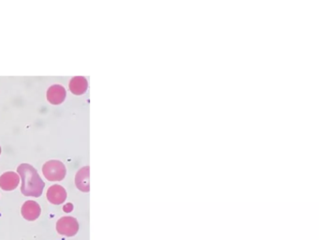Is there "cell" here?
<instances>
[{"instance_id": "obj_1", "label": "cell", "mask_w": 319, "mask_h": 240, "mask_svg": "<svg viewBox=\"0 0 319 240\" xmlns=\"http://www.w3.org/2000/svg\"><path fill=\"white\" fill-rule=\"evenodd\" d=\"M17 172L22 179V193L26 196L40 197L45 184L34 167L28 164H23L19 165Z\"/></svg>"}, {"instance_id": "obj_2", "label": "cell", "mask_w": 319, "mask_h": 240, "mask_svg": "<svg viewBox=\"0 0 319 240\" xmlns=\"http://www.w3.org/2000/svg\"><path fill=\"white\" fill-rule=\"evenodd\" d=\"M42 173L49 181H60L66 176V166L57 159H51L42 167Z\"/></svg>"}, {"instance_id": "obj_3", "label": "cell", "mask_w": 319, "mask_h": 240, "mask_svg": "<svg viewBox=\"0 0 319 240\" xmlns=\"http://www.w3.org/2000/svg\"><path fill=\"white\" fill-rule=\"evenodd\" d=\"M57 232L66 235V236H73L78 233L79 223L75 218L72 217H63L56 223Z\"/></svg>"}, {"instance_id": "obj_4", "label": "cell", "mask_w": 319, "mask_h": 240, "mask_svg": "<svg viewBox=\"0 0 319 240\" xmlns=\"http://www.w3.org/2000/svg\"><path fill=\"white\" fill-rule=\"evenodd\" d=\"M41 212V206L35 201H27L22 206V215L26 220H37Z\"/></svg>"}, {"instance_id": "obj_5", "label": "cell", "mask_w": 319, "mask_h": 240, "mask_svg": "<svg viewBox=\"0 0 319 240\" xmlns=\"http://www.w3.org/2000/svg\"><path fill=\"white\" fill-rule=\"evenodd\" d=\"M47 199L54 205H60L67 199V192L62 186H51L48 190Z\"/></svg>"}, {"instance_id": "obj_6", "label": "cell", "mask_w": 319, "mask_h": 240, "mask_svg": "<svg viewBox=\"0 0 319 240\" xmlns=\"http://www.w3.org/2000/svg\"><path fill=\"white\" fill-rule=\"evenodd\" d=\"M20 183L19 176L14 172L4 173L0 177V187L4 191H14Z\"/></svg>"}, {"instance_id": "obj_7", "label": "cell", "mask_w": 319, "mask_h": 240, "mask_svg": "<svg viewBox=\"0 0 319 240\" xmlns=\"http://www.w3.org/2000/svg\"><path fill=\"white\" fill-rule=\"evenodd\" d=\"M67 95V92L64 87L60 85H54L48 89L47 100L48 102L52 104H60L64 102Z\"/></svg>"}, {"instance_id": "obj_8", "label": "cell", "mask_w": 319, "mask_h": 240, "mask_svg": "<svg viewBox=\"0 0 319 240\" xmlns=\"http://www.w3.org/2000/svg\"><path fill=\"white\" fill-rule=\"evenodd\" d=\"M90 168L89 166H85L81 168L75 178V183L77 188L82 192H87L90 191V182H89V174Z\"/></svg>"}, {"instance_id": "obj_9", "label": "cell", "mask_w": 319, "mask_h": 240, "mask_svg": "<svg viewBox=\"0 0 319 240\" xmlns=\"http://www.w3.org/2000/svg\"><path fill=\"white\" fill-rule=\"evenodd\" d=\"M88 88V82L83 76H75L69 82V90L75 95H82Z\"/></svg>"}, {"instance_id": "obj_10", "label": "cell", "mask_w": 319, "mask_h": 240, "mask_svg": "<svg viewBox=\"0 0 319 240\" xmlns=\"http://www.w3.org/2000/svg\"><path fill=\"white\" fill-rule=\"evenodd\" d=\"M0 154H1V146H0Z\"/></svg>"}]
</instances>
